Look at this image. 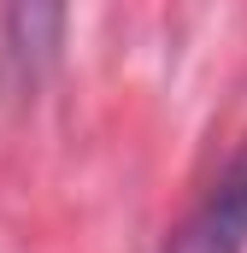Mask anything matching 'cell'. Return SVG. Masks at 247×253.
Returning a JSON list of instances; mask_svg holds the SVG:
<instances>
[{
    "instance_id": "cell-1",
    "label": "cell",
    "mask_w": 247,
    "mask_h": 253,
    "mask_svg": "<svg viewBox=\"0 0 247 253\" xmlns=\"http://www.w3.org/2000/svg\"><path fill=\"white\" fill-rule=\"evenodd\" d=\"M171 253H247V153L206 189V200L194 206Z\"/></svg>"
},
{
    "instance_id": "cell-2",
    "label": "cell",
    "mask_w": 247,
    "mask_h": 253,
    "mask_svg": "<svg viewBox=\"0 0 247 253\" xmlns=\"http://www.w3.org/2000/svg\"><path fill=\"white\" fill-rule=\"evenodd\" d=\"M59 30H65V12L53 6H18L6 12V59H47L59 47Z\"/></svg>"
}]
</instances>
